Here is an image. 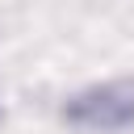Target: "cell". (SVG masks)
I'll return each instance as SVG.
<instances>
[{
    "mask_svg": "<svg viewBox=\"0 0 134 134\" xmlns=\"http://www.w3.org/2000/svg\"><path fill=\"white\" fill-rule=\"evenodd\" d=\"M63 121H71L75 130H92V134H117L134 126V84L130 80H113V84H96L75 92L63 105Z\"/></svg>",
    "mask_w": 134,
    "mask_h": 134,
    "instance_id": "6da1fadb",
    "label": "cell"
}]
</instances>
